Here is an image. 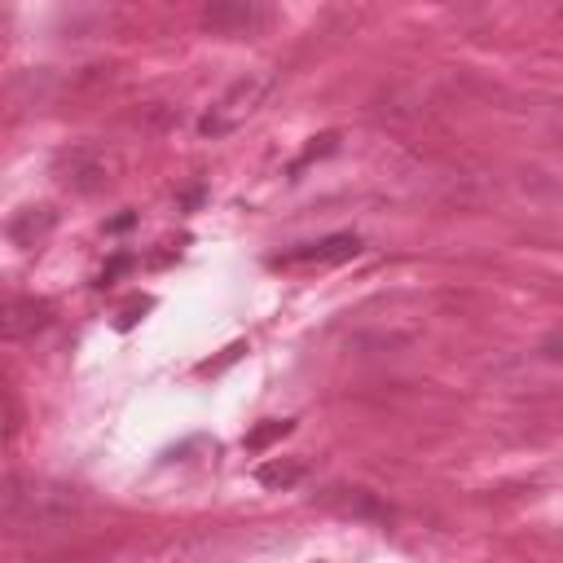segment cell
Wrapping results in <instances>:
<instances>
[{
    "label": "cell",
    "mask_w": 563,
    "mask_h": 563,
    "mask_svg": "<svg viewBox=\"0 0 563 563\" xmlns=\"http://www.w3.org/2000/svg\"><path fill=\"white\" fill-rule=\"evenodd\" d=\"M124 269H128V256H115V260H110V269L101 273V286H110V282H115V278L124 273Z\"/></svg>",
    "instance_id": "11"
},
{
    "label": "cell",
    "mask_w": 563,
    "mask_h": 563,
    "mask_svg": "<svg viewBox=\"0 0 563 563\" xmlns=\"http://www.w3.org/2000/svg\"><path fill=\"white\" fill-rule=\"evenodd\" d=\"M66 185H75L84 194L97 189V185H106V159L97 150H75L66 159Z\"/></svg>",
    "instance_id": "7"
},
{
    "label": "cell",
    "mask_w": 563,
    "mask_h": 563,
    "mask_svg": "<svg viewBox=\"0 0 563 563\" xmlns=\"http://www.w3.org/2000/svg\"><path fill=\"white\" fill-rule=\"evenodd\" d=\"M353 256H362V238L357 234H330L321 243H299L295 252L273 256V265L278 269H308V265H344Z\"/></svg>",
    "instance_id": "3"
},
{
    "label": "cell",
    "mask_w": 563,
    "mask_h": 563,
    "mask_svg": "<svg viewBox=\"0 0 563 563\" xmlns=\"http://www.w3.org/2000/svg\"><path fill=\"white\" fill-rule=\"evenodd\" d=\"M49 230H53V211H49V207H27V211H19V216L10 220V238H14L19 247L45 243Z\"/></svg>",
    "instance_id": "6"
},
{
    "label": "cell",
    "mask_w": 563,
    "mask_h": 563,
    "mask_svg": "<svg viewBox=\"0 0 563 563\" xmlns=\"http://www.w3.org/2000/svg\"><path fill=\"white\" fill-rule=\"evenodd\" d=\"M269 88H273V75L269 71H256V75H243V79H234L230 88H224L216 101H211V110L198 120V137H230V133H238L256 110L265 106V97H269Z\"/></svg>",
    "instance_id": "2"
},
{
    "label": "cell",
    "mask_w": 563,
    "mask_h": 563,
    "mask_svg": "<svg viewBox=\"0 0 563 563\" xmlns=\"http://www.w3.org/2000/svg\"><path fill=\"white\" fill-rule=\"evenodd\" d=\"M265 23H269V10L247 5V0H220V5L203 10V27L216 32V36H247Z\"/></svg>",
    "instance_id": "5"
},
{
    "label": "cell",
    "mask_w": 563,
    "mask_h": 563,
    "mask_svg": "<svg viewBox=\"0 0 563 563\" xmlns=\"http://www.w3.org/2000/svg\"><path fill=\"white\" fill-rule=\"evenodd\" d=\"M334 142H340V137H334V133H326V137H321V146H308V150H304V159H299V163H295L291 172H299L304 163H313V159H321V155H330V150H334Z\"/></svg>",
    "instance_id": "10"
},
{
    "label": "cell",
    "mask_w": 563,
    "mask_h": 563,
    "mask_svg": "<svg viewBox=\"0 0 563 563\" xmlns=\"http://www.w3.org/2000/svg\"><path fill=\"white\" fill-rule=\"evenodd\" d=\"M53 321V304L49 299H36V295H14L5 304V317H0V330H5V340L23 344V340H36L40 330H49Z\"/></svg>",
    "instance_id": "4"
},
{
    "label": "cell",
    "mask_w": 563,
    "mask_h": 563,
    "mask_svg": "<svg viewBox=\"0 0 563 563\" xmlns=\"http://www.w3.org/2000/svg\"><path fill=\"white\" fill-rule=\"evenodd\" d=\"M295 431V423L291 418H273V423H265V427H256V431H247V454H260V449H269L273 440H282V436H291Z\"/></svg>",
    "instance_id": "9"
},
{
    "label": "cell",
    "mask_w": 563,
    "mask_h": 563,
    "mask_svg": "<svg viewBox=\"0 0 563 563\" xmlns=\"http://www.w3.org/2000/svg\"><path fill=\"white\" fill-rule=\"evenodd\" d=\"M299 476H304V463H265L256 472V480L265 489H291V485H299Z\"/></svg>",
    "instance_id": "8"
},
{
    "label": "cell",
    "mask_w": 563,
    "mask_h": 563,
    "mask_svg": "<svg viewBox=\"0 0 563 563\" xmlns=\"http://www.w3.org/2000/svg\"><path fill=\"white\" fill-rule=\"evenodd\" d=\"M84 493L53 480H5V524L10 533H58L79 519Z\"/></svg>",
    "instance_id": "1"
}]
</instances>
